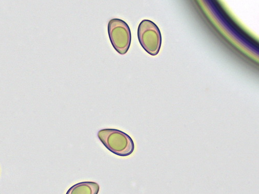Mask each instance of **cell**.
<instances>
[{
  "instance_id": "277c9868",
  "label": "cell",
  "mask_w": 259,
  "mask_h": 194,
  "mask_svg": "<svg viewBox=\"0 0 259 194\" xmlns=\"http://www.w3.org/2000/svg\"><path fill=\"white\" fill-rule=\"evenodd\" d=\"M100 186L95 182L86 181L77 183L67 191L66 194H98Z\"/></svg>"
},
{
  "instance_id": "3957f363",
  "label": "cell",
  "mask_w": 259,
  "mask_h": 194,
  "mask_svg": "<svg viewBox=\"0 0 259 194\" xmlns=\"http://www.w3.org/2000/svg\"><path fill=\"white\" fill-rule=\"evenodd\" d=\"M108 33L115 51L120 55L127 53L132 43V32L124 21L114 18L108 24Z\"/></svg>"
},
{
  "instance_id": "7a4b0ae2",
  "label": "cell",
  "mask_w": 259,
  "mask_h": 194,
  "mask_svg": "<svg viewBox=\"0 0 259 194\" xmlns=\"http://www.w3.org/2000/svg\"><path fill=\"white\" fill-rule=\"evenodd\" d=\"M139 41L143 48L149 55H157L162 44V36L158 27L152 21L143 20L138 30Z\"/></svg>"
},
{
  "instance_id": "6da1fadb",
  "label": "cell",
  "mask_w": 259,
  "mask_h": 194,
  "mask_svg": "<svg viewBox=\"0 0 259 194\" xmlns=\"http://www.w3.org/2000/svg\"><path fill=\"white\" fill-rule=\"evenodd\" d=\"M97 135L104 147L116 156L126 157L131 156L135 152L134 140L119 129H102L98 132Z\"/></svg>"
}]
</instances>
